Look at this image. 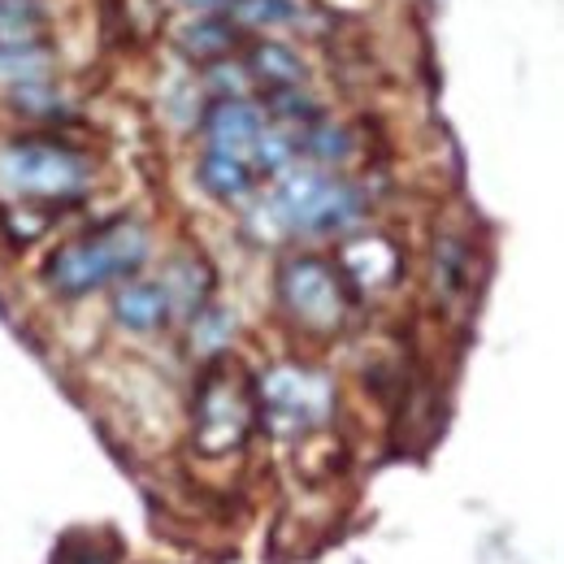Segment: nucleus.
Listing matches in <instances>:
<instances>
[{"label":"nucleus","mask_w":564,"mask_h":564,"mask_svg":"<svg viewBox=\"0 0 564 564\" xmlns=\"http://www.w3.org/2000/svg\"><path fill=\"white\" fill-rule=\"evenodd\" d=\"M148 261V230L131 217H113L96 230H83L66 239L48 261H44V282L66 295H91L113 282H131Z\"/></svg>","instance_id":"nucleus-1"},{"label":"nucleus","mask_w":564,"mask_h":564,"mask_svg":"<svg viewBox=\"0 0 564 564\" xmlns=\"http://www.w3.org/2000/svg\"><path fill=\"white\" fill-rule=\"evenodd\" d=\"M87 156L53 135H26L0 152V183L22 205H74L87 192Z\"/></svg>","instance_id":"nucleus-2"},{"label":"nucleus","mask_w":564,"mask_h":564,"mask_svg":"<svg viewBox=\"0 0 564 564\" xmlns=\"http://www.w3.org/2000/svg\"><path fill=\"white\" fill-rule=\"evenodd\" d=\"M257 425V382L235 360H213L196 382L192 438L200 456H230Z\"/></svg>","instance_id":"nucleus-3"},{"label":"nucleus","mask_w":564,"mask_h":564,"mask_svg":"<svg viewBox=\"0 0 564 564\" xmlns=\"http://www.w3.org/2000/svg\"><path fill=\"white\" fill-rule=\"evenodd\" d=\"M365 213V196L352 183L308 165V170H286L274 187V217L282 230L295 235H339Z\"/></svg>","instance_id":"nucleus-4"},{"label":"nucleus","mask_w":564,"mask_h":564,"mask_svg":"<svg viewBox=\"0 0 564 564\" xmlns=\"http://www.w3.org/2000/svg\"><path fill=\"white\" fill-rule=\"evenodd\" d=\"M335 409V387L304 365H274L265 378H257V417L279 438H300L317 425H326Z\"/></svg>","instance_id":"nucleus-5"},{"label":"nucleus","mask_w":564,"mask_h":564,"mask_svg":"<svg viewBox=\"0 0 564 564\" xmlns=\"http://www.w3.org/2000/svg\"><path fill=\"white\" fill-rule=\"evenodd\" d=\"M279 300L291 313V322H300L313 335H330L348 322L352 313V286L344 282L339 265L326 257H291L279 270Z\"/></svg>","instance_id":"nucleus-6"},{"label":"nucleus","mask_w":564,"mask_h":564,"mask_svg":"<svg viewBox=\"0 0 564 564\" xmlns=\"http://www.w3.org/2000/svg\"><path fill=\"white\" fill-rule=\"evenodd\" d=\"M265 127H270L265 109L252 105V100H243V96H221V100H213L209 109H205V122H200L209 148L239 152V156H248V161H252V143L261 140Z\"/></svg>","instance_id":"nucleus-7"},{"label":"nucleus","mask_w":564,"mask_h":564,"mask_svg":"<svg viewBox=\"0 0 564 564\" xmlns=\"http://www.w3.org/2000/svg\"><path fill=\"white\" fill-rule=\"evenodd\" d=\"M339 274L352 286V295H373V291H387L391 282L400 279V252L391 239L382 235H360V239H348L344 252H339Z\"/></svg>","instance_id":"nucleus-8"},{"label":"nucleus","mask_w":564,"mask_h":564,"mask_svg":"<svg viewBox=\"0 0 564 564\" xmlns=\"http://www.w3.org/2000/svg\"><path fill=\"white\" fill-rule=\"evenodd\" d=\"M113 317L135 330V335H148V330H161L170 317H174V295L165 282H143L131 279L122 282V291L113 295Z\"/></svg>","instance_id":"nucleus-9"},{"label":"nucleus","mask_w":564,"mask_h":564,"mask_svg":"<svg viewBox=\"0 0 564 564\" xmlns=\"http://www.w3.org/2000/svg\"><path fill=\"white\" fill-rule=\"evenodd\" d=\"M200 187L209 192L213 200H243V196H252V187H257V170H252V161L248 156H239V152H221V148H205V156H200Z\"/></svg>","instance_id":"nucleus-10"},{"label":"nucleus","mask_w":564,"mask_h":564,"mask_svg":"<svg viewBox=\"0 0 564 564\" xmlns=\"http://www.w3.org/2000/svg\"><path fill=\"white\" fill-rule=\"evenodd\" d=\"M239 31H243V26H239L230 13H209V18H196V22L183 26L178 48H183V57H192V62H221V57H230V48L239 44Z\"/></svg>","instance_id":"nucleus-11"},{"label":"nucleus","mask_w":564,"mask_h":564,"mask_svg":"<svg viewBox=\"0 0 564 564\" xmlns=\"http://www.w3.org/2000/svg\"><path fill=\"white\" fill-rule=\"evenodd\" d=\"M243 70L252 74L257 83H265V91H282V87H304L308 78V66L300 62L295 48L286 44H257L243 62Z\"/></svg>","instance_id":"nucleus-12"},{"label":"nucleus","mask_w":564,"mask_h":564,"mask_svg":"<svg viewBox=\"0 0 564 564\" xmlns=\"http://www.w3.org/2000/svg\"><path fill=\"white\" fill-rule=\"evenodd\" d=\"M239 26H286V22H295V0H235L230 9H226Z\"/></svg>","instance_id":"nucleus-13"},{"label":"nucleus","mask_w":564,"mask_h":564,"mask_svg":"<svg viewBox=\"0 0 564 564\" xmlns=\"http://www.w3.org/2000/svg\"><path fill=\"white\" fill-rule=\"evenodd\" d=\"M40 31V9L31 0H0V40H31Z\"/></svg>","instance_id":"nucleus-14"},{"label":"nucleus","mask_w":564,"mask_h":564,"mask_svg":"<svg viewBox=\"0 0 564 564\" xmlns=\"http://www.w3.org/2000/svg\"><path fill=\"white\" fill-rule=\"evenodd\" d=\"M53 564H118V552H113V547H100L91 534H83V539H70V543L57 552Z\"/></svg>","instance_id":"nucleus-15"},{"label":"nucleus","mask_w":564,"mask_h":564,"mask_svg":"<svg viewBox=\"0 0 564 564\" xmlns=\"http://www.w3.org/2000/svg\"><path fill=\"white\" fill-rule=\"evenodd\" d=\"M187 4H196V9H230L235 0H187Z\"/></svg>","instance_id":"nucleus-16"}]
</instances>
